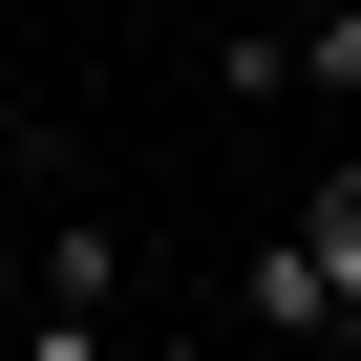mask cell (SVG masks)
<instances>
[{
	"label": "cell",
	"mask_w": 361,
	"mask_h": 361,
	"mask_svg": "<svg viewBox=\"0 0 361 361\" xmlns=\"http://www.w3.org/2000/svg\"><path fill=\"white\" fill-rule=\"evenodd\" d=\"M298 106L361 149V0H298Z\"/></svg>",
	"instance_id": "cell-3"
},
{
	"label": "cell",
	"mask_w": 361,
	"mask_h": 361,
	"mask_svg": "<svg viewBox=\"0 0 361 361\" xmlns=\"http://www.w3.org/2000/svg\"><path fill=\"white\" fill-rule=\"evenodd\" d=\"M22 319H128V234L106 213H43V298Z\"/></svg>",
	"instance_id": "cell-2"
},
{
	"label": "cell",
	"mask_w": 361,
	"mask_h": 361,
	"mask_svg": "<svg viewBox=\"0 0 361 361\" xmlns=\"http://www.w3.org/2000/svg\"><path fill=\"white\" fill-rule=\"evenodd\" d=\"M22 298H43V234H0V319H22Z\"/></svg>",
	"instance_id": "cell-5"
},
{
	"label": "cell",
	"mask_w": 361,
	"mask_h": 361,
	"mask_svg": "<svg viewBox=\"0 0 361 361\" xmlns=\"http://www.w3.org/2000/svg\"><path fill=\"white\" fill-rule=\"evenodd\" d=\"M276 234H298V276L361 319V149H319V170H298V192H276Z\"/></svg>",
	"instance_id": "cell-1"
},
{
	"label": "cell",
	"mask_w": 361,
	"mask_h": 361,
	"mask_svg": "<svg viewBox=\"0 0 361 361\" xmlns=\"http://www.w3.org/2000/svg\"><path fill=\"white\" fill-rule=\"evenodd\" d=\"M22 361H128V319H22Z\"/></svg>",
	"instance_id": "cell-4"
}]
</instances>
